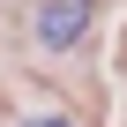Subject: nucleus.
<instances>
[{
    "label": "nucleus",
    "mask_w": 127,
    "mask_h": 127,
    "mask_svg": "<svg viewBox=\"0 0 127 127\" xmlns=\"http://www.w3.org/2000/svg\"><path fill=\"white\" fill-rule=\"evenodd\" d=\"M82 30H90V0H45L37 8V45L45 52H67Z\"/></svg>",
    "instance_id": "nucleus-1"
},
{
    "label": "nucleus",
    "mask_w": 127,
    "mask_h": 127,
    "mask_svg": "<svg viewBox=\"0 0 127 127\" xmlns=\"http://www.w3.org/2000/svg\"><path fill=\"white\" fill-rule=\"evenodd\" d=\"M23 127H67V120H52V112H37V120H23Z\"/></svg>",
    "instance_id": "nucleus-2"
}]
</instances>
